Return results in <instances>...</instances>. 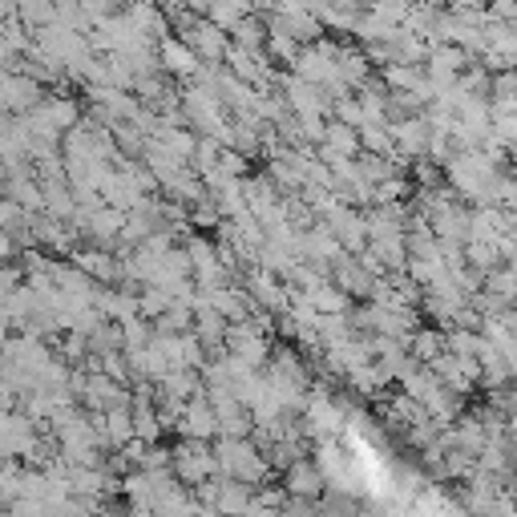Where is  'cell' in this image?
Returning a JSON list of instances; mask_svg holds the SVG:
<instances>
[{
  "instance_id": "1",
  "label": "cell",
  "mask_w": 517,
  "mask_h": 517,
  "mask_svg": "<svg viewBox=\"0 0 517 517\" xmlns=\"http://www.w3.org/2000/svg\"><path fill=\"white\" fill-rule=\"evenodd\" d=\"M41 106V85L33 77H21V73H0V110L13 114V118H25Z\"/></svg>"
},
{
  "instance_id": "2",
  "label": "cell",
  "mask_w": 517,
  "mask_h": 517,
  "mask_svg": "<svg viewBox=\"0 0 517 517\" xmlns=\"http://www.w3.org/2000/svg\"><path fill=\"white\" fill-rule=\"evenodd\" d=\"M287 489H291V493H299V497L320 493V477H316V469L295 465V469H291V477H287Z\"/></svg>"
},
{
  "instance_id": "3",
  "label": "cell",
  "mask_w": 517,
  "mask_h": 517,
  "mask_svg": "<svg viewBox=\"0 0 517 517\" xmlns=\"http://www.w3.org/2000/svg\"><path fill=\"white\" fill-rule=\"evenodd\" d=\"M178 469H182V477L198 481V477L211 473V457H206L202 449H186V453H182V461H178Z\"/></svg>"
},
{
  "instance_id": "4",
  "label": "cell",
  "mask_w": 517,
  "mask_h": 517,
  "mask_svg": "<svg viewBox=\"0 0 517 517\" xmlns=\"http://www.w3.org/2000/svg\"><path fill=\"white\" fill-rule=\"evenodd\" d=\"M17 13L29 21V25H45L49 17H53V9H49V0H17Z\"/></svg>"
},
{
  "instance_id": "5",
  "label": "cell",
  "mask_w": 517,
  "mask_h": 517,
  "mask_svg": "<svg viewBox=\"0 0 517 517\" xmlns=\"http://www.w3.org/2000/svg\"><path fill=\"white\" fill-rule=\"evenodd\" d=\"M219 509L231 517V513H243L247 509V493L239 489V485H227L223 493H219Z\"/></svg>"
},
{
  "instance_id": "6",
  "label": "cell",
  "mask_w": 517,
  "mask_h": 517,
  "mask_svg": "<svg viewBox=\"0 0 517 517\" xmlns=\"http://www.w3.org/2000/svg\"><path fill=\"white\" fill-rule=\"evenodd\" d=\"M45 206H49L53 215H69V194H65L61 186H49V190H45Z\"/></svg>"
},
{
  "instance_id": "7",
  "label": "cell",
  "mask_w": 517,
  "mask_h": 517,
  "mask_svg": "<svg viewBox=\"0 0 517 517\" xmlns=\"http://www.w3.org/2000/svg\"><path fill=\"white\" fill-rule=\"evenodd\" d=\"M110 433H114L118 441H126V437H130V421L122 417V412H114V417H110Z\"/></svg>"
},
{
  "instance_id": "8",
  "label": "cell",
  "mask_w": 517,
  "mask_h": 517,
  "mask_svg": "<svg viewBox=\"0 0 517 517\" xmlns=\"http://www.w3.org/2000/svg\"><path fill=\"white\" fill-rule=\"evenodd\" d=\"M13 251H17V243H13V235H9V231H0V267H5V263L13 259Z\"/></svg>"
},
{
  "instance_id": "9",
  "label": "cell",
  "mask_w": 517,
  "mask_h": 517,
  "mask_svg": "<svg viewBox=\"0 0 517 517\" xmlns=\"http://www.w3.org/2000/svg\"><path fill=\"white\" fill-rule=\"evenodd\" d=\"M17 9V0H0V17H9Z\"/></svg>"
}]
</instances>
